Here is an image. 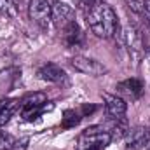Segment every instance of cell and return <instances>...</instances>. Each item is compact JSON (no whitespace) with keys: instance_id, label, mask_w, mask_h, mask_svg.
Wrapping results in <instances>:
<instances>
[{"instance_id":"6da1fadb","label":"cell","mask_w":150,"mask_h":150,"mask_svg":"<svg viewBox=\"0 0 150 150\" xmlns=\"http://www.w3.org/2000/svg\"><path fill=\"white\" fill-rule=\"evenodd\" d=\"M91 32L100 38H110L119 30V19L112 7L105 2H96V5L86 14Z\"/></svg>"},{"instance_id":"4fadbf2b","label":"cell","mask_w":150,"mask_h":150,"mask_svg":"<svg viewBox=\"0 0 150 150\" xmlns=\"http://www.w3.org/2000/svg\"><path fill=\"white\" fill-rule=\"evenodd\" d=\"M124 40L126 44L129 45V49H134V51H142V35L138 33V30L129 23L124 30Z\"/></svg>"},{"instance_id":"2e32d148","label":"cell","mask_w":150,"mask_h":150,"mask_svg":"<svg viewBox=\"0 0 150 150\" xmlns=\"http://www.w3.org/2000/svg\"><path fill=\"white\" fill-rule=\"evenodd\" d=\"M18 12L16 0H0V16L4 18H14Z\"/></svg>"},{"instance_id":"5b68a950","label":"cell","mask_w":150,"mask_h":150,"mask_svg":"<svg viewBox=\"0 0 150 150\" xmlns=\"http://www.w3.org/2000/svg\"><path fill=\"white\" fill-rule=\"evenodd\" d=\"M70 65L74 67L77 72L86 75H93V77H98V75L107 74V67L93 58H86V56H75L70 59Z\"/></svg>"},{"instance_id":"8992f818","label":"cell","mask_w":150,"mask_h":150,"mask_svg":"<svg viewBox=\"0 0 150 150\" xmlns=\"http://www.w3.org/2000/svg\"><path fill=\"white\" fill-rule=\"evenodd\" d=\"M51 19L52 23L58 26V28H65L68 26L70 23L75 21V14H74V9L65 4V2H54L52 4V12H51Z\"/></svg>"},{"instance_id":"ac0fdd59","label":"cell","mask_w":150,"mask_h":150,"mask_svg":"<svg viewBox=\"0 0 150 150\" xmlns=\"http://www.w3.org/2000/svg\"><path fill=\"white\" fill-rule=\"evenodd\" d=\"M26 145H28V138L16 140V142H14V145H12V150H26Z\"/></svg>"},{"instance_id":"9a60e30c","label":"cell","mask_w":150,"mask_h":150,"mask_svg":"<svg viewBox=\"0 0 150 150\" xmlns=\"http://www.w3.org/2000/svg\"><path fill=\"white\" fill-rule=\"evenodd\" d=\"M80 120H82V113L75 112V110H67V112L63 113V119H61V127L63 129L75 127Z\"/></svg>"},{"instance_id":"3957f363","label":"cell","mask_w":150,"mask_h":150,"mask_svg":"<svg viewBox=\"0 0 150 150\" xmlns=\"http://www.w3.org/2000/svg\"><path fill=\"white\" fill-rule=\"evenodd\" d=\"M110 142L112 136L107 129L100 126H91L79 134L75 150H103L110 145Z\"/></svg>"},{"instance_id":"d6986e66","label":"cell","mask_w":150,"mask_h":150,"mask_svg":"<svg viewBox=\"0 0 150 150\" xmlns=\"http://www.w3.org/2000/svg\"><path fill=\"white\" fill-rule=\"evenodd\" d=\"M147 150H150V143H149V147H147Z\"/></svg>"},{"instance_id":"e0dca14e","label":"cell","mask_w":150,"mask_h":150,"mask_svg":"<svg viewBox=\"0 0 150 150\" xmlns=\"http://www.w3.org/2000/svg\"><path fill=\"white\" fill-rule=\"evenodd\" d=\"M96 2H98V0H80V7H82V11L87 14V12L96 5Z\"/></svg>"},{"instance_id":"277c9868","label":"cell","mask_w":150,"mask_h":150,"mask_svg":"<svg viewBox=\"0 0 150 150\" xmlns=\"http://www.w3.org/2000/svg\"><path fill=\"white\" fill-rule=\"evenodd\" d=\"M51 12H52V5L49 0H30V5H28L30 19L40 28H45L49 25Z\"/></svg>"},{"instance_id":"ba28073f","label":"cell","mask_w":150,"mask_h":150,"mask_svg":"<svg viewBox=\"0 0 150 150\" xmlns=\"http://www.w3.org/2000/svg\"><path fill=\"white\" fill-rule=\"evenodd\" d=\"M38 77L45 82H52V84H61L67 80V74L61 67H58L56 63H45L38 68Z\"/></svg>"},{"instance_id":"30bf717a","label":"cell","mask_w":150,"mask_h":150,"mask_svg":"<svg viewBox=\"0 0 150 150\" xmlns=\"http://www.w3.org/2000/svg\"><path fill=\"white\" fill-rule=\"evenodd\" d=\"M105 110H107V115L110 119H119V117H124L126 115L127 105H126V101L120 96L105 94Z\"/></svg>"},{"instance_id":"5bb4252c","label":"cell","mask_w":150,"mask_h":150,"mask_svg":"<svg viewBox=\"0 0 150 150\" xmlns=\"http://www.w3.org/2000/svg\"><path fill=\"white\" fill-rule=\"evenodd\" d=\"M110 136L112 140L115 138H122L129 133V126H127V120L124 117H119V119H112V127H110Z\"/></svg>"},{"instance_id":"7c38bea8","label":"cell","mask_w":150,"mask_h":150,"mask_svg":"<svg viewBox=\"0 0 150 150\" xmlns=\"http://www.w3.org/2000/svg\"><path fill=\"white\" fill-rule=\"evenodd\" d=\"M19 110V101L18 100H0V127L5 126L11 117Z\"/></svg>"},{"instance_id":"8fae6325","label":"cell","mask_w":150,"mask_h":150,"mask_svg":"<svg viewBox=\"0 0 150 150\" xmlns=\"http://www.w3.org/2000/svg\"><path fill=\"white\" fill-rule=\"evenodd\" d=\"M63 40H65V44H67L68 47H79V45H82V42H84V33H82L80 26L77 25V21L70 23L68 26L63 28Z\"/></svg>"},{"instance_id":"9c48e42d","label":"cell","mask_w":150,"mask_h":150,"mask_svg":"<svg viewBox=\"0 0 150 150\" xmlns=\"http://www.w3.org/2000/svg\"><path fill=\"white\" fill-rule=\"evenodd\" d=\"M117 89H119V93L129 96L131 100H136V98H140V96L143 94L145 84H143V80L133 77V79H126V80L119 82V84H117Z\"/></svg>"},{"instance_id":"52a82bcc","label":"cell","mask_w":150,"mask_h":150,"mask_svg":"<svg viewBox=\"0 0 150 150\" xmlns=\"http://www.w3.org/2000/svg\"><path fill=\"white\" fill-rule=\"evenodd\" d=\"M150 143V127L140 126L126 134V150H138Z\"/></svg>"},{"instance_id":"7a4b0ae2","label":"cell","mask_w":150,"mask_h":150,"mask_svg":"<svg viewBox=\"0 0 150 150\" xmlns=\"http://www.w3.org/2000/svg\"><path fill=\"white\" fill-rule=\"evenodd\" d=\"M54 108V103L47 101V96L44 93H32L26 94L21 101H19V112L21 117L26 122H33L37 120L40 115H44L45 112H51Z\"/></svg>"}]
</instances>
